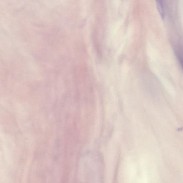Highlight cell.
<instances>
[{
	"instance_id": "cell-1",
	"label": "cell",
	"mask_w": 183,
	"mask_h": 183,
	"mask_svg": "<svg viewBox=\"0 0 183 183\" xmlns=\"http://www.w3.org/2000/svg\"><path fill=\"white\" fill-rule=\"evenodd\" d=\"M156 6L161 17L162 19H163L165 18V12L163 2L161 1H156Z\"/></svg>"
},
{
	"instance_id": "cell-2",
	"label": "cell",
	"mask_w": 183,
	"mask_h": 183,
	"mask_svg": "<svg viewBox=\"0 0 183 183\" xmlns=\"http://www.w3.org/2000/svg\"><path fill=\"white\" fill-rule=\"evenodd\" d=\"M179 62L180 63L181 65V66H182V67L183 69V60L182 58H180V57L179 58Z\"/></svg>"
}]
</instances>
